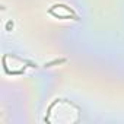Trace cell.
I'll list each match as a JSON object with an SVG mask.
<instances>
[{
    "label": "cell",
    "instance_id": "obj_1",
    "mask_svg": "<svg viewBox=\"0 0 124 124\" xmlns=\"http://www.w3.org/2000/svg\"><path fill=\"white\" fill-rule=\"evenodd\" d=\"M53 15H55L58 18H66V16H70L72 15V10H69L66 6H61V12H54Z\"/></svg>",
    "mask_w": 124,
    "mask_h": 124
}]
</instances>
